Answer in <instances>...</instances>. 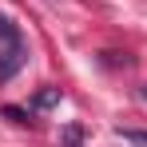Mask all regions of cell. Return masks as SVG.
Masks as SVG:
<instances>
[{"instance_id":"6da1fadb","label":"cell","mask_w":147,"mask_h":147,"mask_svg":"<svg viewBox=\"0 0 147 147\" xmlns=\"http://www.w3.org/2000/svg\"><path fill=\"white\" fill-rule=\"evenodd\" d=\"M24 64H28L24 32H20V24L12 16H0V84H8Z\"/></svg>"},{"instance_id":"7a4b0ae2","label":"cell","mask_w":147,"mask_h":147,"mask_svg":"<svg viewBox=\"0 0 147 147\" xmlns=\"http://www.w3.org/2000/svg\"><path fill=\"white\" fill-rule=\"evenodd\" d=\"M60 88H44V92H36V99H32V111H48V107H56L60 103Z\"/></svg>"},{"instance_id":"3957f363","label":"cell","mask_w":147,"mask_h":147,"mask_svg":"<svg viewBox=\"0 0 147 147\" xmlns=\"http://www.w3.org/2000/svg\"><path fill=\"white\" fill-rule=\"evenodd\" d=\"M80 143H84V127L80 123H68L64 135H60V147H80Z\"/></svg>"},{"instance_id":"277c9868","label":"cell","mask_w":147,"mask_h":147,"mask_svg":"<svg viewBox=\"0 0 147 147\" xmlns=\"http://www.w3.org/2000/svg\"><path fill=\"white\" fill-rule=\"evenodd\" d=\"M115 135H119L123 143H135V147H147V131H135V127H115Z\"/></svg>"},{"instance_id":"5b68a950","label":"cell","mask_w":147,"mask_h":147,"mask_svg":"<svg viewBox=\"0 0 147 147\" xmlns=\"http://www.w3.org/2000/svg\"><path fill=\"white\" fill-rule=\"evenodd\" d=\"M0 115H4V119H12V123H20V127H24V123H32L24 107H12V103H8V107H0Z\"/></svg>"},{"instance_id":"8992f818","label":"cell","mask_w":147,"mask_h":147,"mask_svg":"<svg viewBox=\"0 0 147 147\" xmlns=\"http://www.w3.org/2000/svg\"><path fill=\"white\" fill-rule=\"evenodd\" d=\"M139 99H143V103H147V88H139Z\"/></svg>"}]
</instances>
